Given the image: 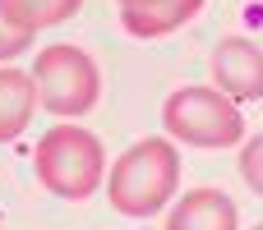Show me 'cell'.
Listing matches in <instances>:
<instances>
[{
  "label": "cell",
  "mask_w": 263,
  "mask_h": 230,
  "mask_svg": "<svg viewBox=\"0 0 263 230\" xmlns=\"http://www.w3.org/2000/svg\"><path fill=\"white\" fill-rule=\"evenodd\" d=\"M180 184V152L166 138H139L106 175V198L120 217H157Z\"/></svg>",
  "instance_id": "6da1fadb"
},
{
  "label": "cell",
  "mask_w": 263,
  "mask_h": 230,
  "mask_svg": "<svg viewBox=\"0 0 263 230\" xmlns=\"http://www.w3.org/2000/svg\"><path fill=\"white\" fill-rule=\"evenodd\" d=\"M32 166H37V180H42L46 194L69 198V203H83L102 184L106 152H102V138L97 134H88L83 124H69L65 120V124L46 129V138L32 152Z\"/></svg>",
  "instance_id": "7a4b0ae2"
},
{
  "label": "cell",
  "mask_w": 263,
  "mask_h": 230,
  "mask_svg": "<svg viewBox=\"0 0 263 230\" xmlns=\"http://www.w3.org/2000/svg\"><path fill=\"white\" fill-rule=\"evenodd\" d=\"M162 124L176 143H190L203 152L236 148L245 138V115L217 88H176L162 106Z\"/></svg>",
  "instance_id": "3957f363"
},
{
  "label": "cell",
  "mask_w": 263,
  "mask_h": 230,
  "mask_svg": "<svg viewBox=\"0 0 263 230\" xmlns=\"http://www.w3.org/2000/svg\"><path fill=\"white\" fill-rule=\"evenodd\" d=\"M32 92H37V106H46L51 115H88L102 97V74L92 65V55H83L79 46L69 41H55L46 46L37 60H32Z\"/></svg>",
  "instance_id": "277c9868"
},
{
  "label": "cell",
  "mask_w": 263,
  "mask_h": 230,
  "mask_svg": "<svg viewBox=\"0 0 263 230\" xmlns=\"http://www.w3.org/2000/svg\"><path fill=\"white\" fill-rule=\"evenodd\" d=\"M213 88L222 97L240 101H259L263 97V46L250 37H222L213 51Z\"/></svg>",
  "instance_id": "5b68a950"
},
{
  "label": "cell",
  "mask_w": 263,
  "mask_h": 230,
  "mask_svg": "<svg viewBox=\"0 0 263 230\" xmlns=\"http://www.w3.org/2000/svg\"><path fill=\"white\" fill-rule=\"evenodd\" d=\"M199 9H203V0H139V5L120 9V28L139 41H157V37L180 32Z\"/></svg>",
  "instance_id": "8992f818"
},
{
  "label": "cell",
  "mask_w": 263,
  "mask_h": 230,
  "mask_svg": "<svg viewBox=\"0 0 263 230\" xmlns=\"http://www.w3.org/2000/svg\"><path fill=\"white\" fill-rule=\"evenodd\" d=\"M236 226H240V212H236L231 194H222V189H194V194H185L171 207V217H166L162 230H236Z\"/></svg>",
  "instance_id": "52a82bcc"
},
{
  "label": "cell",
  "mask_w": 263,
  "mask_h": 230,
  "mask_svg": "<svg viewBox=\"0 0 263 230\" xmlns=\"http://www.w3.org/2000/svg\"><path fill=\"white\" fill-rule=\"evenodd\" d=\"M37 115V92H32V74L0 65V143H14Z\"/></svg>",
  "instance_id": "ba28073f"
},
{
  "label": "cell",
  "mask_w": 263,
  "mask_h": 230,
  "mask_svg": "<svg viewBox=\"0 0 263 230\" xmlns=\"http://www.w3.org/2000/svg\"><path fill=\"white\" fill-rule=\"evenodd\" d=\"M0 5H5L9 18H18L28 32H42V28H55V23L74 18L83 0H0Z\"/></svg>",
  "instance_id": "9c48e42d"
},
{
  "label": "cell",
  "mask_w": 263,
  "mask_h": 230,
  "mask_svg": "<svg viewBox=\"0 0 263 230\" xmlns=\"http://www.w3.org/2000/svg\"><path fill=\"white\" fill-rule=\"evenodd\" d=\"M32 37H37V32H28V28H23L18 18H9V9L0 5V65L14 60V55H23V51L32 46Z\"/></svg>",
  "instance_id": "30bf717a"
},
{
  "label": "cell",
  "mask_w": 263,
  "mask_h": 230,
  "mask_svg": "<svg viewBox=\"0 0 263 230\" xmlns=\"http://www.w3.org/2000/svg\"><path fill=\"white\" fill-rule=\"evenodd\" d=\"M240 180L263 198V134H254V138L240 148Z\"/></svg>",
  "instance_id": "8fae6325"
},
{
  "label": "cell",
  "mask_w": 263,
  "mask_h": 230,
  "mask_svg": "<svg viewBox=\"0 0 263 230\" xmlns=\"http://www.w3.org/2000/svg\"><path fill=\"white\" fill-rule=\"evenodd\" d=\"M125 5H139V0H120V9H125Z\"/></svg>",
  "instance_id": "7c38bea8"
},
{
  "label": "cell",
  "mask_w": 263,
  "mask_h": 230,
  "mask_svg": "<svg viewBox=\"0 0 263 230\" xmlns=\"http://www.w3.org/2000/svg\"><path fill=\"white\" fill-rule=\"evenodd\" d=\"M254 230H263V221H259V226H254Z\"/></svg>",
  "instance_id": "4fadbf2b"
}]
</instances>
